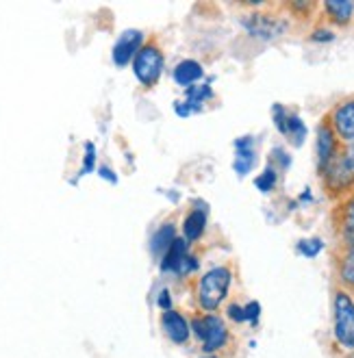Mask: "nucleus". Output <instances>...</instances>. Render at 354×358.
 I'll return each instance as SVG.
<instances>
[{
    "mask_svg": "<svg viewBox=\"0 0 354 358\" xmlns=\"http://www.w3.org/2000/svg\"><path fill=\"white\" fill-rule=\"evenodd\" d=\"M341 228H344V235L352 241L354 245V196L346 202L344 206V220H341Z\"/></svg>",
    "mask_w": 354,
    "mask_h": 358,
    "instance_id": "nucleus-21",
    "label": "nucleus"
},
{
    "mask_svg": "<svg viewBox=\"0 0 354 358\" xmlns=\"http://www.w3.org/2000/svg\"><path fill=\"white\" fill-rule=\"evenodd\" d=\"M243 315H246V322H257L259 320V315H261V304L259 302H248L243 306Z\"/></svg>",
    "mask_w": 354,
    "mask_h": 358,
    "instance_id": "nucleus-25",
    "label": "nucleus"
},
{
    "mask_svg": "<svg viewBox=\"0 0 354 358\" xmlns=\"http://www.w3.org/2000/svg\"><path fill=\"white\" fill-rule=\"evenodd\" d=\"M141 41H143L141 31H124L113 46V63L115 66H120V68L127 66V63L139 52Z\"/></svg>",
    "mask_w": 354,
    "mask_h": 358,
    "instance_id": "nucleus-9",
    "label": "nucleus"
},
{
    "mask_svg": "<svg viewBox=\"0 0 354 358\" xmlns=\"http://www.w3.org/2000/svg\"><path fill=\"white\" fill-rule=\"evenodd\" d=\"M231 282H233V271L226 265L211 267L198 282V304L204 310L213 313L226 300Z\"/></svg>",
    "mask_w": 354,
    "mask_h": 358,
    "instance_id": "nucleus-1",
    "label": "nucleus"
},
{
    "mask_svg": "<svg viewBox=\"0 0 354 358\" xmlns=\"http://www.w3.org/2000/svg\"><path fill=\"white\" fill-rule=\"evenodd\" d=\"M285 137H289L294 145H302L304 143V139H306V124L302 122L300 115H296V113H289L287 115Z\"/></svg>",
    "mask_w": 354,
    "mask_h": 358,
    "instance_id": "nucleus-17",
    "label": "nucleus"
},
{
    "mask_svg": "<svg viewBox=\"0 0 354 358\" xmlns=\"http://www.w3.org/2000/svg\"><path fill=\"white\" fill-rule=\"evenodd\" d=\"M257 165V150H255V139L253 137H239L235 139V161L233 170L239 176H246L253 172V167Z\"/></svg>",
    "mask_w": 354,
    "mask_h": 358,
    "instance_id": "nucleus-10",
    "label": "nucleus"
},
{
    "mask_svg": "<svg viewBox=\"0 0 354 358\" xmlns=\"http://www.w3.org/2000/svg\"><path fill=\"white\" fill-rule=\"evenodd\" d=\"M332 189H346L354 182V145H348L322 174Z\"/></svg>",
    "mask_w": 354,
    "mask_h": 358,
    "instance_id": "nucleus-6",
    "label": "nucleus"
},
{
    "mask_svg": "<svg viewBox=\"0 0 354 358\" xmlns=\"http://www.w3.org/2000/svg\"><path fill=\"white\" fill-rule=\"evenodd\" d=\"M159 306H161L163 310H170V306H172L170 291H161V296H159Z\"/></svg>",
    "mask_w": 354,
    "mask_h": 358,
    "instance_id": "nucleus-28",
    "label": "nucleus"
},
{
    "mask_svg": "<svg viewBox=\"0 0 354 358\" xmlns=\"http://www.w3.org/2000/svg\"><path fill=\"white\" fill-rule=\"evenodd\" d=\"M322 250H324V241L318 239V237H313V239H302L298 243V252H300L302 257H306V259H316Z\"/></svg>",
    "mask_w": 354,
    "mask_h": 358,
    "instance_id": "nucleus-22",
    "label": "nucleus"
},
{
    "mask_svg": "<svg viewBox=\"0 0 354 358\" xmlns=\"http://www.w3.org/2000/svg\"><path fill=\"white\" fill-rule=\"evenodd\" d=\"M276 182H278V172H276V167H274V165H267L265 170L255 178L257 189H259V192H263V194L274 192Z\"/></svg>",
    "mask_w": 354,
    "mask_h": 358,
    "instance_id": "nucleus-19",
    "label": "nucleus"
},
{
    "mask_svg": "<svg viewBox=\"0 0 354 358\" xmlns=\"http://www.w3.org/2000/svg\"><path fill=\"white\" fill-rule=\"evenodd\" d=\"M185 259H187V243H185V239H174L172 245L165 250L163 261H161V269L178 273V269H180Z\"/></svg>",
    "mask_w": 354,
    "mask_h": 358,
    "instance_id": "nucleus-14",
    "label": "nucleus"
},
{
    "mask_svg": "<svg viewBox=\"0 0 354 358\" xmlns=\"http://www.w3.org/2000/svg\"><path fill=\"white\" fill-rule=\"evenodd\" d=\"M330 126L337 139L348 145H354V98L339 102L330 113Z\"/></svg>",
    "mask_w": 354,
    "mask_h": 358,
    "instance_id": "nucleus-7",
    "label": "nucleus"
},
{
    "mask_svg": "<svg viewBox=\"0 0 354 358\" xmlns=\"http://www.w3.org/2000/svg\"><path fill=\"white\" fill-rule=\"evenodd\" d=\"M211 98H213V90L209 85H192V87H187L185 100L176 102V113L180 117L192 115L194 111H200L202 104L206 100H211Z\"/></svg>",
    "mask_w": 354,
    "mask_h": 358,
    "instance_id": "nucleus-11",
    "label": "nucleus"
},
{
    "mask_svg": "<svg viewBox=\"0 0 354 358\" xmlns=\"http://www.w3.org/2000/svg\"><path fill=\"white\" fill-rule=\"evenodd\" d=\"M204 76V70L198 61H192V59H185L180 61L178 66L174 68V80L178 83L180 87H192L196 83Z\"/></svg>",
    "mask_w": 354,
    "mask_h": 358,
    "instance_id": "nucleus-13",
    "label": "nucleus"
},
{
    "mask_svg": "<svg viewBox=\"0 0 354 358\" xmlns=\"http://www.w3.org/2000/svg\"><path fill=\"white\" fill-rule=\"evenodd\" d=\"M133 72L143 87H153L163 72V55L155 44L139 48L133 59Z\"/></svg>",
    "mask_w": 354,
    "mask_h": 358,
    "instance_id": "nucleus-4",
    "label": "nucleus"
},
{
    "mask_svg": "<svg viewBox=\"0 0 354 358\" xmlns=\"http://www.w3.org/2000/svg\"><path fill=\"white\" fill-rule=\"evenodd\" d=\"M337 135L332 131L330 122H322L318 126V139H316V155H318V170L320 174H324L328 170V165L335 161V157L339 155L337 150Z\"/></svg>",
    "mask_w": 354,
    "mask_h": 358,
    "instance_id": "nucleus-8",
    "label": "nucleus"
},
{
    "mask_svg": "<svg viewBox=\"0 0 354 358\" xmlns=\"http://www.w3.org/2000/svg\"><path fill=\"white\" fill-rule=\"evenodd\" d=\"M202 358H218V356H211V354H209V356H202Z\"/></svg>",
    "mask_w": 354,
    "mask_h": 358,
    "instance_id": "nucleus-30",
    "label": "nucleus"
},
{
    "mask_svg": "<svg viewBox=\"0 0 354 358\" xmlns=\"http://www.w3.org/2000/svg\"><path fill=\"white\" fill-rule=\"evenodd\" d=\"M324 11L335 24H348L354 15V3H350V0H328V3H324Z\"/></svg>",
    "mask_w": 354,
    "mask_h": 358,
    "instance_id": "nucleus-15",
    "label": "nucleus"
},
{
    "mask_svg": "<svg viewBox=\"0 0 354 358\" xmlns=\"http://www.w3.org/2000/svg\"><path fill=\"white\" fill-rule=\"evenodd\" d=\"M287 115L289 111L283 107V104H274L272 107V117H274V126L278 129L281 135H285V126H287Z\"/></svg>",
    "mask_w": 354,
    "mask_h": 358,
    "instance_id": "nucleus-24",
    "label": "nucleus"
},
{
    "mask_svg": "<svg viewBox=\"0 0 354 358\" xmlns=\"http://www.w3.org/2000/svg\"><path fill=\"white\" fill-rule=\"evenodd\" d=\"M339 278H341L344 285L354 287V245H350L348 252L341 257V263H339Z\"/></svg>",
    "mask_w": 354,
    "mask_h": 358,
    "instance_id": "nucleus-20",
    "label": "nucleus"
},
{
    "mask_svg": "<svg viewBox=\"0 0 354 358\" xmlns=\"http://www.w3.org/2000/svg\"><path fill=\"white\" fill-rule=\"evenodd\" d=\"M311 39H313V41H332V39H335V35H332V31L318 29L313 35H311Z\"/></svg>",
    "mask_w": 354,
    "mask_h": 358,
    "instance_id": "nucleus-27",
    "label": "nucleus"
},
{
    "mask_svg": "<svg viewBox=\"0 0 354 358\" xmlns=\"http://www.w3.org/2000/svg\"><path fill=\"white\" fill-rule=\"evenodd\" d=\"M96 167V145L94 143H85V157H83V170H80V176H85L90 172H94Z\"/></svg>",
    "mask_w": 354,
    "mask_h": 358,
    "instance_id": "nucleus-23",
    "label": "nucleus"
},
{
    "mask_svg": "<svg viewBox=\"0 0 354 358\" xmlns=\"http://www.w3.org/2000/svg\"><path fill=\"white\" fill-rule=\"evenodd\" d=\"M98 174L102 176V178H107V180H111V182H115L118 178L113 176V172L109 170V167H98Z\"/></svg>",
    "mask_w": 354,
    "mask_h": 358,
    "instance_id": "nucleus-29",
    "label": "nucleus"
},
{
    "mask_svg": "<svg viewBox=\"0 0 354 358\" xmlns=\"http://www.w3.org/2000/svg\"><path fill=\"white\" fill-rule=\"evenodd\" d=\"M163 330L168 334V339L174 343H185L190 339V322H187L178 310H163V317H161Z\"/></svg>",
    "mask_w": 354,
    "mask_h": 358,
    "instance_id": "nucleus-12",
    "label": "nucleus"
},
{
    "mask_svg": "<svg viewBox=\"0 0 354 358\" xmlns=\"http://www.w3.org/2000/svg\"><path fill=\"white\" fill-rule=\"evenodd\" d=\"M204 226H206V213H204V210H200V208L192 210V213L187 215L185 222H183L185 239H187V241H196V239H200L202 233H204Z\"/></svg>",
    "mask_w": 354,
    "mask_h": 358,
    "instance_id": "nucleus-16",
    "label": "nucleus"
},
{
    "mask_svg": "<svg viewBox=\"0 0 354 358\" xmlns=\"http://www.w3.org/2000/svg\"><path fill=\"white\" fill-rule=\"evenodd\" d=\"M192 328L196 336L202 341V350L206 354H213L222 350L228 343V328L218 317V315H204V317H196L192 322Z\"/></svg>",
    "mask_w": 354,
    "mask_h": 358,
    "instance_id": "nucleus-3",
    "label": "nucleus"
},
{
    "mask_svg": "<svg viewBox=\"0 0 354 358\" xmlns=\"http://www.w3.org/2000/svg\"><path fill=\"white\" fill-rule=\"evenodd\" d=\"M241 24L250 35L257 39H263V41L276 39L289 29L287 20H283L278 15H269V13H250L241 20Z\"/></svg>",
    "mask_w": 354,
    "mask_h": 358,
    "instance_id": "nucleus-5",
    "label": "nucleus"
},
{
    "mask_svg": "<svg viewBox=\"0 0 354 358\" xmlns=\"http://www.w3.org/2000/svg\"><path fill=\"white\" fill-rule=\"evenodd\" d=\"M332 317H335V339L341 348L354 350V300L348 291H337L332 300Z\"/></svg>",
    "mask_w": 354,
    "mask_h": 358,
    "instance_id": "nucleus-2",
    "label": "nucleus"
},
{
    "mask_svg": "<svg viewBox=\"0 0 354 358\" xmlns=\"http://www.w3.org/2000/svg\"><path fill=\"white\" fill-rule=\"evenodd\" d=\"M176 237H174V226L172 224H165V226H161L157 233H155V237H153V252L155 255H165V250H168L170 245H172V241H174Z\"/></svg>",
    "mask_w": 354,
    "mask_h": 358,
    "instance_id": "nucleus-18",
    "label": "nucleus"
},
{
    "mask_svg": "<svg viewBox=\"0 0 354 358\" xmlns=\"http://www.w3.org/2000/svg\"><path fill=\"white\" fill-rule=\"evenodd\" d=\"M226 313H228V317H231L233 322H237V324H243V322H246L243 306H239V304H231Z\"/></svg>",
    "mask_w": 354,
    "mask_h": 358,
    "instance_id": "nucleus-26",
    "label": "nucleus"
}]
</instances>
